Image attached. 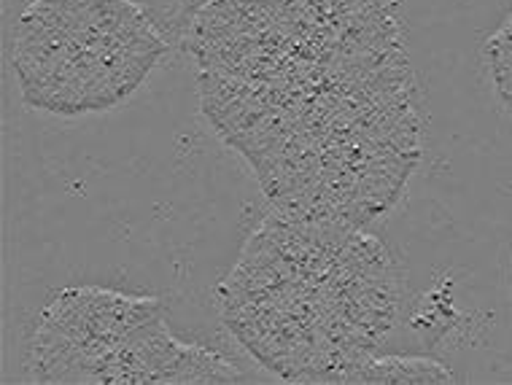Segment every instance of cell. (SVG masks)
<instances>
[{"label": "cell", "instance_id": "cell-1", "mask_svg": "<svg viewBox=\"0 0 512 385\" xmlns=\"http://www.w3.org/2000/svg\"><path fill=\"white\" fill-rule=\"evenodd\" d=\"M25 369L33 383H98V356L44 318L27 348Z\"/></svg>", "mask_w": 512, "mask_h": 385}, {"label": "cell", "instance_id": "cell-3", "mask_svg": "<svg viewBox=\"0 0 512 385\" xmlns=\"http://www.w3.org/2000/svg\"><path fill=\"white\" fill-rule=\"evenodd\" d=\"M251 380L240 372L232 361L221 359L219 353L205 350L200 345H184L176 361V369L170 372V385L184 383H246Z\"/></svg>", "mask_w": 512, "mask_h": 385}, {"label": "cell", "instance_id": "cell-2", "mask_svg": "<svg viewBox=\"0 0 512 385\" xmlns=\"http://www.w3.org/2000/svg\"><path fill=\"white\" fill-rule=\"evenodd\" d=\"M456 377L445 364L424 356H386V359H372L362 369L356 383H410V385H437L453 383Z\"/></svg>", "mask_w": 512, "mask_h": 385}]
</instances>
